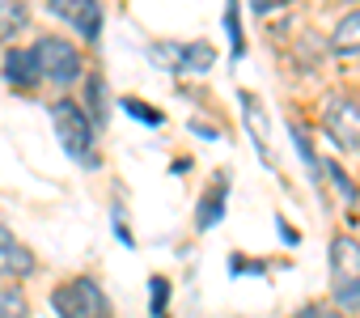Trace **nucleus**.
<instances>
[{"label": "nucleus", "mask_w": 360, "mask_h": 318, "mask_svg": "<svg viewBox=\"0 0 360 318\" xmlns=\"http://www.w3.org/2000/svg\"><path fill=\"white\" fill-rule=\"evenodd\" d=\"M330 293L335 305L356 314L360 310V242L352 234H335L330 238Z\"/></svg>", "instance_id": "nucleus-1"}, {"label": "nucleus", "mask_w": 360, "mask_h": 318, "mask_svg": "<svg viewBox=\"0 0 360 318\" xmlns=\"http://www.w3.org/2000/svg\"><path fill=\"white\" fill-rule=\"evenodd\" d=\"M51 123H56V136L64 144V153L81 166H94V119L85 106H77L72 98H60L51 102Z\"/></svg>", "instance_id": "nucleus-2"}, {"label": "nucleus", "mask_w": 360, "mask_h": 318, "mask_svg": "<svg viewBox=\"0 0 360 318\" xmlns=\"http://www.w3.org/2000/svg\"><path fill=\"white\" fill-rule=\"evenodd\" d=\"M34 60H39V77L51 81V85H60V89L77 85L81 72H85L81 47L68 43V39H60V34H39V43H34Z\"/></svg>", "instance_id": "nucleus-3"}, {"label": "nucleus", "mask_w": 360, "mask_h": 318, "mask_svg": "<svg viewBox=\"0 0 360 318\" xmlns=\"http://www.w3.org/2000/svg\"><path fill=\"white\" fill-rule=\"evenodd\" d=\"M51 310L60 318H110L106 310V293L94 276H77L51 288Z\"/></svg>", "instance_id": "nucleus-4"}, {"label": "nucleus", "mask_w": 360, "mask_h": 318, "mask_svg": "<svg viewBox=\"0 0 360 318\" xmlns=\"http://www.w3.org/2000/svg\"><path fill=\"white\" fill-rule=\"evenodd\" d=\"M322 127L339 148H360V94H326L322 98Z\"/></svg>", "instance_id": "nucleus-5"}, {"label": "nucleus", "mask_w": 360, "mask_h": 318, "mask_svg": "<svg viewBox=\"0 0 360 318\" xmlns=\"http://www.w3.org/2000/svg\"><path fill=\"white\" fill-rule=\"evenodd\" d=\"M47 9L64 26H72L85 43H98V34H102V0H47Z\"/></svg>", "instance_id": "nucleus-6"}, {"label": "nucleus", "mask_w": 360, "mask_h": 318, "mask_svg": "<svg viewBox=\"0 0 360 318\" xmlns=\"http://www.w3.org/2000/svg\"><path fill=\"white\" fill-rule=\"evenodd\" d=\"M153 60L161 68H174V72H204V68H212L217 51L208 43H157Z\"/></svg>", "instance_id": "nucleus-7"}, {"label": "nucleus", "mask_w": 360, "mask_h": 318, "mask_svg": "<svg viewBox=\"0 0 360 318\" xmlns=\"http://www.w3.org/2000/svg\"><path fill=\"white\" fill-rule=\"evenodd\" d=\"M0 72H5V81L13 89H39L43 85L34 47H5V56H0Z\"/></svg>", "instance_id": "nucleus-8"}, {"label": "nucleus", "mask_w": 360, "mask_h": 318, "mask_svg": "<svg viewBox=\"0 0 360 318\" xmlns=\"http://www.w3.org/2000/svg\"><path fill=\"white\" fill-rule=\"evenodd\" d=\"M225 204H229V179H225V174H217V183H212V187L200 196V204H195V225H200V229L221 225Z\"/></svg>", "instance_id": "nucleus-9"}, {"label": "nucleus", "mask_w": 360, "mask_h": 318, "mask_svg": "<svg viewBox=\"0 0 360 318\" xmlns=\"http://www.w3.org/2000/svg\"><path fill=\"white\" fill-rule=\"evenodd\" d=\"M34 267H39V259L22 242H5V246H0V280H26Z\"/></svg>", "instance_id": "nucleus-10"}, {"label": "nucleus", "mask_w": 360, "mask_h": 318, "mask_svg": "<svg viewBox=\"0 0 360 318\" xmlns=\"http://www.w3.org/2000/svg\"><path fill=\"white\" fill-rule=\"evenodd\" d=\"M330 56H360V9L343 13L330 30Z\"/></svg>", "instance_id": "nucleus-11"}, {"label": "nucleus", "mask_w": 360, "mask_h": 318, "mask_svg": "<svg viewBox=\"0 0 360 318\" xmlns=\"http://www.w3.org/2000/svg\"><path fill=\"white\" fill-rule=\"evenodd\" d=\"M238 98H242V110H246V127H250V136L259 144V157H263V162H271V153H267V119H263L259 98L255 94H238Z\"/></svg>", "instance_id": "nucleus-12"}, {"label": "nucleus", "mask_w": 360, "mask_h": 318, "mask_svg": "<svg viewBox=\"0 0 360 318\" xmlns=\"http://www.w3.org/2000/svg\"><path fill=\"white\" fill-rule=\"evenodd\" d=\"M26 22H30V13H26L22 0H0V43H9L13 34H22Z\"/></svg>", "instance_id": "nucleus-13"}, {"label": "nucleus", "mask_w": 360, "mask_h": 318, "mask_svg": "<svg viewBox=\"0 0 360 318\" xmlns=\"http://www.w3.org/2000/svg\"><path fill=\"white\" fill-rule=\"evenodd\" d=\"M0 318H30V301L18 284H0Z\"/></svg>", "instance_id": "nucleus-14"}, {"label": "nucleus", "mask_w": 360, "mask_h": 318, "mask_svg": "<svg viewBox=\"0 0 360 318\" xmlns=\"http://www.w3.org/2000/svg\"><path fill=\"white\" fill-rule=\"evenodd\" d=\"M123 110H127L131 119H140V123H148V127H161V123H165V115H161L157 106H148V102H140V98H123Z\"/></svg>", "instance_id": "nucleus-15"}, {"label": "nucleus", "mask_w": 360, "mask_h": 318, "mask_svg": "<svg viewBox=\"0 0 360 318\" xmlns=\"http://www.w3.org/2000/svg\"><path fill=\"white\" fill-rule=\"evenodd\" d=\"M225 30L233 39V56L246 51V39H242V13H238V0H225Z\"/></svg>", "instance_id": "nucleus-16"}, {"label": "nucleus", "mask_w": 360, "mask_h": 318, "mask_svg": "<svg viewBox=\"0 0 360 318\" xmlns=\"http://www.w3.org/2000/svg\"><path fill=\"white\" fill-rule=\"evenodd\" d=\"M330 183L339 187V196H343V204H347V208H356V200H360V191H356V183L347 179V170H343L339 162H330Z\"/></svg>", "instance_id": "nucleus-17"}, {"label": "nucleus", "mask_w": 360, "mask_h": 318, "mask_svg": "<svg viewBox=\"0 0 360 318\" xmlns=\"http://www.w3.org/2000/svg\"><path fill=\"white\" fill-rule=\"evenodd\" d=\"M89 119H98V127L106 123V89H102V77H89Z\"/></svg>", "instance_id": "nucleus-18"}, {"label": "nucleus", "mask_w": 360, "mask_h": 318, "mask_svg": "<svg viewBox=\"0 0 360 318\" xmlns=\"http://www.w3.org/2000/svg\"><path fill=\"white\" fill-rule=\"evenodd\" d=\"M288 132H292V140H297V153L305 157V166H309V174L318 179V157H314V148H309V136H305V127H301V123L292 119V127H288Z\"/></svg>", "instance_id": "nucleus-19"}, {"label": "nucleus", "mask_w": 360, "mask_h": 318, "mask_svg": "<svg viewBox=\"0 0 360 318\" xmlns=\"http://www.w3.org/2000/svg\"><path fill=\"white\" fill-rule=\"evenodd\" d=\"M148 288H153V318H165V305H169V280H165V276H153Z\"/></svg>", "instance_id": "nucleus-20"}, {"label": "nucleus", "mask_w": 360, "mask_h": 318, "mask_svg": "<svg viewBox=\"0 0 360 318\" xmlns=\"http://www.w3.org/2000/svg\"><path fill=\"white\" fill-rule=\"evenodd\" d=\"M297 318H343V314H339V305H330V301H309V305L297 310Z\"/></svg>", "instance_id": "nucleus-21"}, {"label": "nucleus", "mask_w": 360, "mask_h": 318, "mask_svg": "<svg viewBox=\"0 0 360 318\" xmlns=\"http://www.w3.org/2000/svg\"><path fill=\"white\" fill-rule=\"evenodd\" d=\"M250 5H255V13H271V9H280V5H292V0H250Z\"/></svg>", "instance_id": "nucleus-22"}, {"label": "nucleus", "mask_w": 360, "mask_h": 318, "mask_svg": "<svg viewBox=\"0 0 360 318\" xmlns=\"http://www.w3.org/2000/svg\"><path fill=\"white\" fill-rule=\"evenodd\" d=\"M5 242H13V234H9L5 225H0V246H5Z\"/></svg>", "instance_id": "nucleus-23"}, {"label": "nucleus", "mask_w": 360, "mask_h": 318, "mask_svg": "<svg viewBox=\"0 0 360 318\" xmlns=\"http://www.w3.org/2000/svg\"><path fill=\"white\" fill-rule=\"evenodd\" d=\"M352 5H360V0H352Z\"/></svg>", "instance_id": "nucleus-24"}]
</instances>
